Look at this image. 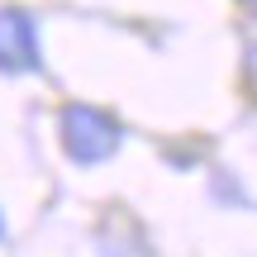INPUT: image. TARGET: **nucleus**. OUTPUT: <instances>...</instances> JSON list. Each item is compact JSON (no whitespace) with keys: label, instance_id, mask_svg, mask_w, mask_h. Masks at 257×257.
Listing matches in <instances>:
<instances>
[{"label":"nucleus","instance_id":"nucleus-1","mask_svg":"<svg viewBox=\"0 0 257 257\" xmlns=\"http://www.w3.org/2000/svg\"><path fill=\"white\" fill-rule=\"evenodd\" d=\"M57 134H62L67 157L81 162V167H95V162H105V157H114L119 143H124V124L114 119L110 110H100V105H81V100L62 110Z\"/></svg>","mask_w":257,"mask_h":257},{"label":"nucleus","instance_id":"nucleus-2","mask_svg":"<svg viewBox=\"0 0 257 257\" xmlns=\"http://www.w3.org/2000/svg\"><path fill=\"white\" fill-rule=\"evenodd\" d=\"M38 29L24 10H0V72H38Z\"/></svg>","mask_w":257,"mask_h":257},{"label":"nucleus","instance_id":"nucleus-3","mask_svg":"<svg viewBox=\"0 0 257 257\" xmlns=\"http://www.w3.org/2000/svg\"><path fill=\"white\" fill-rule=\"evenodd\" d=\"M0 233H5V219H0Z\"/></svg>","mask_w":257,"mask_h":257}]
</instances>
